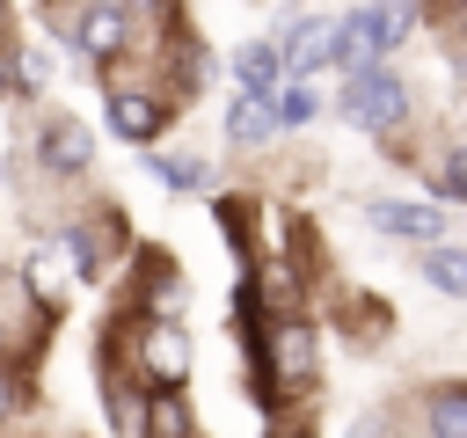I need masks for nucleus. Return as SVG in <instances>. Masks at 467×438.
<instances>
[{
  "label": "nucleus",
  "instance_id": "nucleus-7",
  "mask_svg": "<svg viewBox=\"0 0 467 438\" xmlns=\"http://www.w3.org/2000/svg\"><path fill=\"white\" fill-rule=\"evenodd\" d=\"M234 80H241V95H255V102H263V95H270V80H277V51H270V44H248V51H241V66H234ZM270 102H277V95H270Z\"/></svg>",
  "mask_w": 467,
  "mask_h": 438
},
{
  "label": "nucleus",
  "instance_id": "nucleus-14",
  "mask_svg": "<svg viewBox=\"0 0 467 438\" xmlns=\"http://www.w3.org/2000/svg\"><path fill=\"white\" fill-rule=\"evenodd\" d=\"M321 117V95L306 88V80H292L285 95H277V124H314Z\"/></svg>",
  "mask_w": 467,
  "mask_h": 438
},
{
  "label": "nucleus",
  "instance_id": "nucleus-17",
  "mask_svg": "<svg viewBox=\"0 0 467 438\" xmlns=\"http://www.w3.org/2000/svg\"><path fill=\"white\" fill-rule=\"evenodd\" d=\"M175 307H182V285L161 277V285H153V314H175Z\"/></svg>",
  "mask_w": 467,
  "mask_h": 438
},
{
  "label": "nucleus",
  "instance_id": "nucleus-3",
  "mask_svg": "<svg viewBox=\"0 0 467 438\" xmlns=\"http://www.w3.org/2000/svg\"><path fill=\"white\" fill-rule=\"evenodd\" d=\"M139 358H146L153 380H182V372H190V343H182V328H146Z\"/></svg>",
  "mask_w": 467,
  "mask_h": 438
},
{
  "label": "nucleus",
  "instance_id": "nucleus-19",
  "mask_svg": "<svg viewBox=\"0 0 467 438\" xmlns=\"http://www.w3.org/2000/svg\"><path fill=\"white\" fill-rule=\"evenodd\" d=\"M7 409H15V402H7V387H0V416H7Z\"/></svg>",
  "mask_w": 467,
  "mask_h": 438
},
{
  "label": "nucleus",
  "instance_id": "nucleus-9",
  "mask_svg": "<svg viewBox=\"0 0 467 438\" xmlns=\"http://www.w3.org/2000/svg\"><path fill=\"white\" fill-rule=\"evenodd\" d=\"M423 270H431V285H438V292L467 299V248H431V256H423Z\"/></svg>",
  "mask_w": 467,
  "mask_h": 438
},
{
  "label": "nucleus",
  "instance_id": "nucleus-5",
  "mask_svg": "<svg viewBox=\"0 0 467 438\" xmlns=\"http://www.w3.org/2000/svg\"><path fill=\"white\" fill-rule=\"evenodd\" d=\"M109 124H117V139H153L161 131V102L153 95H117L109 102Z\"/></svg>",
  "mask_w": 467,
  "mask_h": 438
},
{
  "label": "nucleus",
  "instance_id": "nucleus-11",
  "mask_svg": "<svg viewBox=\"0 0 467 438\" xmlns=\"http://www.w3.org/2000/svg\"><path fill=\"white\" fill-rule=\"evenodd\" d=\"M146 438H190V409H182L175 394L146 402Z\"/></svg>",
  "mask_w": 467,
  "mask_h": 438
},
{
  "label": "nucleus",
  "instance_id": "nucleus-18",
  "mask_svg": "<svg viewBox=\"0 0 467 438\" xmlns=\"http://www.w3.org/2000/svg\"><path fill=\"white\" fill-rule=\"evenodd\" d=\"M7 80H15V73H7V58H0V95H7Z\"/></svg>",
  "mask_w": 467,
  "mask_h": 438
},
{
  "label": "nucleus",
  "instance_id": "nucleus-12",
  "mask_svg": "<svg viewBox=\"0 0 467 438\" xmlns=\"http://www.w3.org/2000/svg\"><path fill=\"white\" fill-rule=\"evenodd\" d=\"M277 365H285V380H306L314 372V336L306 328H285L277 336Z\"/></svg>",
  "mask_w": 467,
  "mask_h": 438
},
{
  "label": "nucleus",
  "instance_id": "nucleus-16",
  "mask_svg": "<svg viewBox=\"0 0 467 438\" xmlns=\"http://www.w3.org/2000/svg\"><path fill=\"white\" fill-rule=\"evenodd\" d=\"M438 182H445V190H452V197H467V146H460V153H452V161H445V175H438Z\"/></svg>",
  "mask_w": 467,
  "mask_h": 438
},
{
  "label": "nucleus",
  "instance_id": "nucleus-6",
  "mask_svg": "<svg viewBox=\"0 0 467 438\" xmlns=\"http://www.w3.org/2000/svg\"><path fill=\"white\" fill-rule=\"evenodd\" d=\"M350 22H358V36H365V51H372V58H379V51L409 29V15H401V7H358Z\"/></svg>",
  "mask_w": 467,
  "mask_h": 438
},
{
  "label": "nucleus",
  "instance_id": "nucleus-15",
  "mask_svg": "<svg viewBox=\"0 0 467 438\" xmlns=\"http://www.w3.org/2000/svg\"><path fill=\"white\" fill-rule=\"evenodd\" d=\"M153 182H161V190H197V182H204V161H190V153L153 161Z\"/></svg>",
  "mask_w": 467,
  "mask_h": 438
},
{
  "label": "nucleus",
  "instance_id": "nucleus-8",
  "mask_svg": "<svg viewBox=\"0 0 467 438\" xmlns=\"http://www.w3.org/2000/svg\"><path fill=\"white\" fill-rule=\"evenodd\" d=\"M270 124H277V102H255V95H234V110H226V139H241V146H248V139H263Z\"/></svg>",
  "mask_w": 467,
  "mask_h": 438
},
{
  "label": "nucleus",
  "instance_id": "nucleus-2",
  "mask_svg": "<svg viewBox=\"0 0 467 438\" xmlns=\"http://www.w3.org/2000/svg\"><path fill=\"white\" fill-rule=\"evenodd\" d=\"M387 234H401V241H438L445 234V212L438 204H365Z\"/></svg>",
  "mask_w": 467,
  "mask_h": 438
},
{
  "label": "nucleus",
  "instance_id": "nucleus-10",
  "mask_svg": "<svg viewBox=\"0 0 467 438\" xmlns=\"http://www.w3.org/2000/svg\"><path fill=\"white\" fill-rule=\"evenodd\" d=\"M117 36H124V15L117 7H88L80 15V51H109Z\"/></svg>",
  "mask_w": 467,
  "mask_h": 438
},
{
  "label": "nucleus",
  "instance_id": "nucleus-4",
  "mask_svg": "<svg viewBox=\"0 0 467 438\" xmlns=\"http://www.w3.org/2000/svg\"><path fill=\"white\" fill-rule=\"evenodd\" d=\"M88 153H95V139H88L73 117H51V124H44V161H51V168H88Z\"/></svg>",
  "mask_w": 467,
  "mask_h": 438
},
{
  "label": "nucleus",
  "instance_id": "nucleus-13",
  "mask_svg": "<svg viewBox=\"0 0 467 438\" xmlns=\"http://www.w3.org/2000/svg\"><path fill=\"white\" fill-rule=\"evenodd\" d=\"M431 431L438 438H467V387H452V394L431 402Z\"/></svg>",
  "mask_w": 467,
  "mask_h": 438
},
{
  "label": "nucleus",
  "instance_id": "nucleus-1",
  "mask_svg": "<svg viewBox=\"0 0 467 438\" xmlns=\"http://www.w3.org/2000/svg\"><path fill=\"white\" fill-rule=\"evenodd\" d=\"M343 117L350 124H365V131H387L394 117H401V80L394 73H358V80H343Z\"/></svg>",
  "mask_w": 467,
  "mask_h": 438
}]
</instances>
